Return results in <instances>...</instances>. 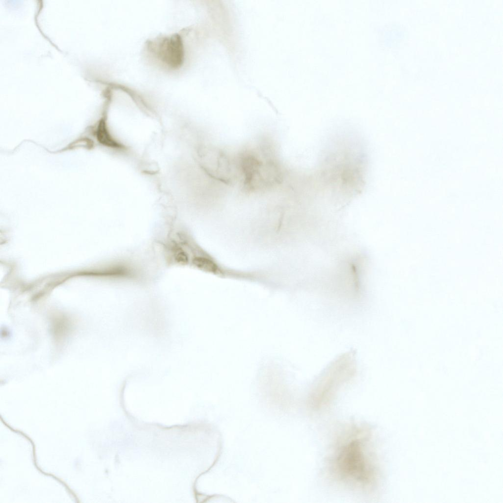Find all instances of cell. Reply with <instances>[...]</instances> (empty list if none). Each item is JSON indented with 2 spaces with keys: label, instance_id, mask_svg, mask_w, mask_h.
<instances>
[{
  "label": "cell",
  "instance_id": "8992f818",
  "mask_svg": "<svg viewBox=\"0 0 503 503\" xmlns=\"http://www.w3.org/2000/svg\"><path fill=\"white\" fill-rule=\"evenodd\" d=\"M195 267L203 271L215 273L218 268L217 265L210 259L205 257L196 256L192 260Z\"/></svg>",
  "mask_w": 503,
  "mask_h": 503
},
{
  "label": "cell",
  "instance_id": "277c9868",
  "mask_svg": "<svg viewBox=\"0 0 503 503\" xmlns=\"http://www.w3.org/2000/svg\"><path fill=\"white\" fill-rule=\"evenodd\" d=\"M149 52L164 66L171 70L180 68L185 59V49L182 37L178 33L160 36L149 40Z\"/></svg>",
  "mask_w": 503,
  "mask_h": 503
},
{
  "label": "cell",
  "instance_id": "6da1fadb",
  "mask_svg": "<svg viewBox=\"0 0 503 503\" xmlns=\"http://www.w3.org/2000/svg\"><path fill=\"white\" fill-rule=\"evenodd\" d=\"M238 167L245 191L270 189L280 183L283 173L272 150L266 146L248 148L239 155Z\"/></svg>",
  "mask_w": 503,
  "mask_h": 503
},
{
  "label": "cell",
  "instance_id": "3957f363",
  "mask_svg": "<svg viewBox=\"0 0 503 503\" xmlns=\"http://www.w3.org/2000/svg\"><path fill=\"white\" fill-rule=\"evenodd\" d=\"M201 151L202 167L211 178L226 185L235 181L239 173L238 164L225 151L215 146H206Z\"/></svg>",
  "mask_w": 503,
  "mask_h": 503
},
{
  "label": "cell",
  "instance_id": "5b68a950",
  "mask_svg": "<svg viewBox=\"0 0 503 503\" xmlns=\"http://www.w3.org/2000/svg\"><path fill=\"white\" fill-rule=\"evenodd\" d=\"M98 139L101 142L108 146L121 148L123 146L114 140L108 131L106 123L104 121L101 122L98 128Z\"/></svg>",
  "mask_w": 503,
  "mask_h": 503
},
{
  "label": "cell",
  "instance_id": "52a82bcc",
  "mask_svg": "<svg viewBox=\"0 0 503 503\" xmlns=\"http://www.w3.org/2000/svg\"><path fill=\"white\" fill-rule=\"evenodd\" d=\"M173 250L174 258L178 263L185 264L188 262L189 259L187 254L182 249L175 246Z\"/></svg>",
  "mask_w": 503,
  "mask_h": 503
},
{
  "label": "cell",
  "instance_id": "7a4b0ae2",
  "mask_svg": "<svg viewBox=\"0 0 503 503\" xmlns=\"http://www.w3.org/2000/svg\"><path fill=\"white\" fill-rule=\"evenodd\" d=\"M355 363L353 351L343 354L332 362L315 381L314 398L329 396L350 381L356 373Z\"/></svg>",
  "mask_w": 503,
  "mask_h": 503
}]
</instances>
